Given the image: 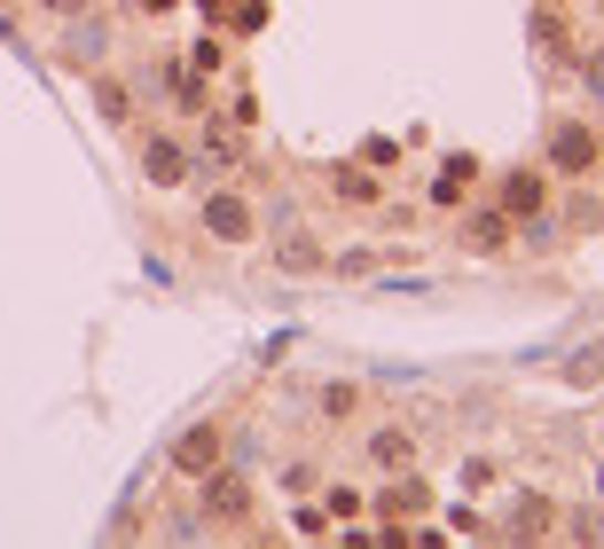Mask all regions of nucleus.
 <instances>
[{"label": "nucleus", "instance_id": "423d86ee", "mask_svg": "<svg viewBox=\"0 0 604 549\" xmlns=\"http://www.w3.org/2000/svg\"><path fill=\"white\" fill-rule=\"evenodd\" d=\"M142 173L157 180V189H181V180H189V157L173 149V142H142Z\"/></svg>", "mask_w": 604, "mask_h": 549}, {"label": "nucleus", "instance_id": "f8f14e48", "mask_svg": "<svg viewBox=\"0 0 604 549\" xmlns=\"http://www.w3.org/2000/svg\"><path fill=\"white\" fill-rule=\"evenodd\" d=\"M275 267H291V274H314V267H322V251H314L306 236H291V244L275 251Z\"/></svg>", "mask_w": 604, "mask_h": 549}, {"label": "nucleus", "instance_id": "ddd939ff", "mask_svg": "<svg viewBox=\"0 0 604 549\" xmlns=\"http://www.w3.org/2000/svg\"><path fill=\"white\" fill-rule=\"evenodd\" d=\"M510 526H518V534H550V503H542V495H527Z\"/></svg>", "mask_w": 604, "mask_h": 549}, {"label": "nucleus", "instance_id": "0eeeda50", "mask_svg": "<svg viewBox=\"0 0 604 549\" xmlns=\"http://www.w3.org/2000/svg\"><path fill=\"white\" fill-rule=\"evenodd\" d=\"M369 464L377 472H408L416 464V439L408 432H369Z\"/></svg>", "mask_w": 604, "mask_h": 549}, {"label": "nucleus", "instance_id": "7ed1b4c3", "mask_svg": "<svg viewBox=\"0 0 604 549\" xmlns=\"http://www.w3.org/2000/svg\"><path fill=\"white\" fill-rule=\"evenodd\" d=\"M173 472H181V479H205V472H220V424H197L181 447H173Z\"/></svg>", "mask_w": 604, "mask_h": 549}, {"label": "nucleus", "instance_id": "f03ea898", "mask_svg": "<svg viewBox=\"0 0 604 549\" xmlns=\"http://www.w3.org/2000/svg\"><path fill=\"white\" fill-rule=\"evenodd\" d=\"M205 228H212L220 244H251V205H243L236 189H212V197H205Z\"/></svg>", "mask_w": 604, "mask_h": 549}, {"label": "nucleus", "instance_id": "dca6fc26", "mask_svg": "<svg viewBox=\"0 0 604 549\" xmlns=\"http://www.w3.org/2000/svg\"><path fill=\"white\" fill-rule=\"evenodd\" d=\"M220 55H228V48H220V40H197V48H189V55H181V63H189V71H205V79H212V71H220Z\"/></svg>", "mask_w": 604, "mask_h": 549}, {"label": "nucleus", "instance_id": "f3484780", "mask_svg": "<svg viewBox=\"0 0 604 549\" xmlns=\"http://www.w3.org/2000/svg\"><path fill=\"white\" fill-rule=\"evenodd\" d=\"M63 63H71V71L95 63V32H71V40H63Z\"/></svg>", "mask_w": 604, "mask_h": 549}, {"label": "nucleus", "instance_id": "2eb2a0df", "mask_svg": "<svg viewBox=\"0 0 604 549\" xmlns=\"http://www.w3.org/2000/svg\"><path fill=\"white\" fill-rule=\"evenodd\" d=\"M354 408H362L354 385H322V416H354Z\"/></svg>", "mask_w": 604, "mask_h": 549}, {"label": "nucleus", "instance_id": "6ab92c4d", "mask_svg": "<svg viewBox=\"0 0 604 549\" xmlns=\"http://www.w3.org/2000/svg\"><path fill=\"white\" fill-rule=\"evenodd\" d=\"M589 95H604V55H589Z\"/></svg>", "mask_w": 604, "mask_h": 549}, {"label": "nucleus", "instance_id": "4468645a", "mask_svg": "<svg viewBox=\"0 0 604 549\" xmlns=\"http://www.w3.org/2000/svg\"><path fill=\"white\" fill-rule=\"evenodd\" d=\"M565 377H573V385H596V377H604V353H596V345L573 353V361H565Z\"/></svg>", "mask_w": 604, "mask_h": 549}, {"label": "nucleus", "instance_id": "aec40b11", "mask_svg": "<svg viewBox=\"0 0 604 549\" xmlns=\"http://www.w3.org/2000/svg\"><path fill=\"white\" fill-rule=\"evenodd\" d=\"M142 9H149V17H165V9H173V0H142Z\"/></svg>", "mask_w": 604, "mask_h": 549}, {"label": "nucleus", "instance_id": "39448f33", "mask_svg": "<svg viewBox=\"0 0 604 549\" xmlns=\"http://www.w3.org/2000/svg\"><path fill=\"white\" fill-rule=\"evenodd\" d=\"M542 197H550V189H542V173H534V165L502 173V213H510V220H534V213H542Z\"/></svg>", "mask_w": 604, "mask_h": 549}, {"label": "nucleus", "instance_id": "412c9836", "mask_svg": "<svg viewBox=\"0 0 604 549\" xmlns=\"http://www.w3.org/2000/svg\"><path fill=\"white\" fill-rule=\"evenodd\" d=\"M596 495H604V472H596Z\"/></svg>", "mask_w": 604, "mask_h": 549}, {"label": "nucleus", "instance_id": "f257e3e1", "mask_svg": "<svg viewBox=\"0 0 604 549\" xmlns=\"http://www.w3.org/2000/svg\"><path fill=\"white\" fill-rule=\"evenodd\" d=\"M550 165H558V173H565V180H581V173H589V165H596V134H589V126H573V118H565V126H558V134H550Z\"/></svg>", "mask_w": 604, "mask_h": 549}, {"label": "nucleus", "instance_id": "1a4fd4ad", "mask_svg": "<svg viewBox=\"0 0 604 549\" xmlns=\"http://www.w3.org/2000/svg\"><path fill=\"white\" fill-rule=\"evenodd\" d=\"M330 189H337L345 205H377V173H369V165H337Z\"/></svg>", "mask_w": 604, "mask_h": 549}, {"label": "nucleus", "instance_id": "9b49d317", "mask_svg": "<svg viewBox=\"0 0 604 549\" xmlns=\"http://www.w3.org/2000/svg\"><path fill=\"white\" fill-rule=\"evenodd\" d=\"M95 103H103V118H118V126L134 118V95H126L118 79H95Z\"/></svg>", "mask_w": 604, "mask_h": 549}, {"label": "nucleus", "instance_id": "a211bd4d", "mask_svg": "<svg viewBox=\"0 0 604 549\" xmlns=\"http://www.w3.org/2000/svg\"><path fill=\"white\" fill-rule=\"evenodd\" d=\"M48 9H55V17H86V9H95V0H48Z\"/></svg>", "mask_w": 604, "mask_h": 549}, {"label": "nucleus", "instance_id": "6e6552de", "mask_svg": "<svg viewBox=\"0 0 604 549\" xmlns=\"http://www.w3.org/2000/svg\"><path fill=\"white\" fill-rule=\"evenodd\" d=\"M471 173H479L471 157H448L440 180H431V205H464V197H471Z\"/></svg>", "mask_w": 604, "mask_h": 549}, {"label": "nucleus", "instance_id": "20e7f679", "mask_svg": "<svg viewBox=\"0 0 604 549\" xmlns=\"http://www.w3.org/2000/svg\"><path fill=\"white\" fill-rule=\"evenodd\" d=\"M205 510L212 518H243L251 510V479L243 472H205Z\"/></svg>", "mask_w": 604, "mask_h": 549}, {"label": "nucleus", "instance_id": "9d476101", "mask_svg": "<svg viewBox=\"0 0 604 549\" xmlns=\"http://www.w3.org/2000/svg\"><path fill=\"white\" fill-rule=\"evenodd\" d=\"M471 244H479V251H510V213H487V220H471Z\"/></svg>", "mask_w": 604, "mask_h": 549}]
</instances>
